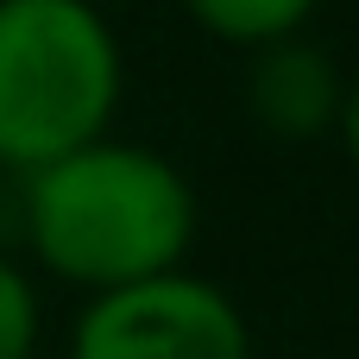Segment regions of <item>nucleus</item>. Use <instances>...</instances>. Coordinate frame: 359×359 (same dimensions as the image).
<instances>
[{
	"mask_svg": "<svg viewBox=\"0 0 359 359\" xmlns=\"http://www.w3.org/2000/svg\"><path fill=\"white\" fill-rule=\"evenodd\" d=\"M196 233L202 202L183 164L120 133L13 177V252L76 297L189 265Z\"/></svg>",
	"mask_w": 359,
	"mask_h": 359,
	"instance_id": "f257e3e1",
	"label": "nucleus"
},
{
	"mask_svg": "<svg viewBox=\"0 0 359 359\" xmlns=\"http://www.w3.org/2000/svg\"><path fill=\"white\" fill-rule=\"evenodd\" d=\"M126 101V50L95 0H0V177L101 133Z\"/></svg>",
	"mask_w": 359,
	"mask_h": 359,
	"instance_id": "f03ea898",
	"label": "nucleus"
},
{
	"mask_svg": "<svg viewBox=\"0 0 359 359\" xmlns=\"http://www.w3.org/2000/svg\"><path fill=\"white\" fill-rule=\"evenodd\" d=\"M63 359H259L233 290L177 265L101 297H82Z\"/></svg>",
	"mask_w": 359,
	"mask_h": 359,
	"instance_id": "7ed1b4c3",
	"label": "nucleus"
},
{
	"mask_svg": "<svg viewBox=\"0 0 359 359\" xmlns=\"http://www.w3.org/2000/svg\"><path fill=\"white\" fill-rule=\"evenodd\" d=\"M341 95H347V69L334 63V50L309 44L303 32L246 57V114L265 139L284 145L334 139Z\"/></svg>",
	"mask_w": 359,
	"mask_h": 359,
	"instance_id": "20e7f679",
	"label": "nucleus"
},
{
	"mask_svg": "<svg viewBox=\"0 0 359 359\" xmlns=\"http://www.w3.org/2000/svg\"><path fill=\"white\" fill-rule=\"evenodd\" d=\"M177 6H183L189 25L208 32L215 44L252 57V50H265V44H278V38L309 32V19H316L322 0H177Z\"/></svg>",
	"mask_w": 359,
	"mask_h": 359,
	"instance_id": "39448f33",
	"label": "nucleus"
},
{
	"mask_svg": "<svg viewBox=\"0 0 359 359\" xmlns=\"http://www.w3.org/2000/svg\"><path fill=\"white\" fill-rule=\"evenodd\" d=\"M0 359H44V284L0 246Z\"/></svg>",
	"mask_w": 359,
	"mask_h": 359,
	"instance_id": "423d86ee",
	"label": "nucleus"
},
{
	"mask_svg": "<svg viewBox=\"0 0 359 359\" xmlns=\"http://www.w3.org/2000/svg\"><path fill=\"white\" fill-rule=\"evenodd\" d=\"M334 139H341V158L353 164V177H359V69H347V95H341V120H334Z\"/></svg>",
	"mask_w": 359,
	"mask_h": 359,
	"instance_id": "0eeeda50",
	"label": "nucleus"
}]
</instances>
